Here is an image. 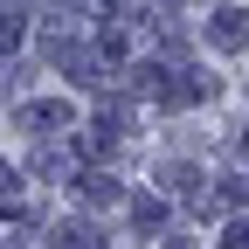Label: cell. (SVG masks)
<instances>
[{
	"label": "cell",
	"instance_id": "2",
	"mask_svg": "<svg viewBox=\"0 0 249 249\" xmlns=\"http://www.w3.org/2000/svg\"><path fill=\"white\" fill-rule=\"evenodd\" d=\"M55 249H90V229H62V235H55Z\"/></svg>",
	"mask_w": 249,
	"mask_h": 249
},
{
	"label": "cell",
	"instance_id": "3",
	"mask_svg": "<svg viewBox=\"0 0 249 249\" xmlns=\"http://www.w3.org/2000/svg\"><path fill=\"white\" fill-rule=\"evenodd\" d=\"M229 249H249V222H242V229H235V235H229Z\"/></svg>",
	"mask_w": 249,
	"mask_h": 249
},
{
	"label": "cell",
	"instance_id": "1",
	"mask_svg": "<svg viewBox=\"0 0 249 249\" xmlns=\"http://www.w3.org/2000/svg\"><path fill=\"white\" fill-rule=\"evenodd\" d=\"M242 21H249V14H214V42H222V49L242 42Z\"/></svg>",
	"mask_w": 249,
	"mask_h": 249
}]
</instances>
